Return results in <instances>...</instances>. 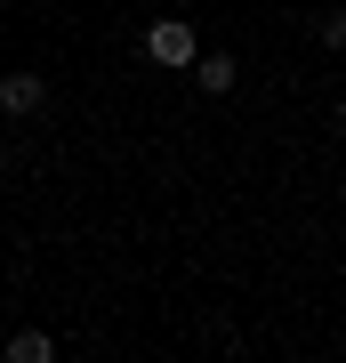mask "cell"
I'll return each instance as SVG.
<instances>
[{
	"label": "cell",
	"instance_id": "1",
	"mask_svg": "<svg viewBox=\"0 0 346 363\" xmlns=\"http://www.w3.org/2000/svg\"><path fill=\"white\" fill-rule=\"evenodd\" d=\"M145 57H154V65H193V57H202V40H193V25L161 16V25L145 33Z\"/></svg>",
	"mask_w": 346,
	"mask_h": 363
},
{
	"label": "cell",
	"instance_id": "2",
	"mask_svg": "<svg viewBox=\"0 0 346 363\" xmlns=\"http://www.w3.org/2000/svg\"><path fill=\"white\" fill-rule=\"evenodd\" d=\"M0 105L25 121V113H40V105H49V81H40V73H0Z\"/></svg>",
	"mask_w": 346,
	"mask_h": 363
},
{
	"label": "cell",
	"instance_id": "3",
	"mask_svg": "<svg viewBox=\"0 0 346 363\" xmlns=\"http://www.w3.org/2000/svg\"><path fill=\"white\" fill-rule=\"evenodd\" d=\"M193 81H202V89H209V97H226V89H233V81H242V65H233V57H226V49H218V57H193Z\"/></svg>",
	"mask_w": 346,
	"mask_h": 363
},
{
	"label": "cell",
	"instance_id": "4",
	"mask_svg": "<svg viewBox=\"0 0 346 363\" xmlns=\"http://www.w3.org/2000/svg\"><path fill=\"white\" fill-rule=\"evenodd\" d=\"M57 347H49V339H40V331H16L8 339V363H49Z\"/></svg>",
	"mask_w": 346,
	"mask_h": 363
},
{
	"label": "cell",
	"instance_id": "5",
	"mask_svg": "<svg viewBox=\"0 0 346 363\" xmlns=\"http://www.w3.org/2000/svg\"><path fill=\"white\" fill-rule=\"evenodd\" d=\"M322 40H330V49H346V9H330V16H322Z\"/></svg>",
	"mask_w": 346,
	"mask_h": 363
},
{
	"label": "cell",
	"instance_id": "6",
	"mask_svg": "<svg viewBox=\"0 0 346 363\" xmlns=\"http://www.w3.org/2000/svg\"><path fill=\"white\" fill-rule=\"evenodd\" d=\"M338 138H346V97H338Z\"/></svg>",
	"mask_w": 346,
	"mask_h": 363
}]
</instances>
